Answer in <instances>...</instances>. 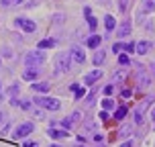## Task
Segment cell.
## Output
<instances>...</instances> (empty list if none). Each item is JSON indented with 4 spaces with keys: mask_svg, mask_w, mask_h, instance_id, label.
Segmentation results:
<instances>
[{
    "mask_svg": "<svg viewBox=\"0 0 155 147\" xmlns=\"http://www.w3.org/2000/svg\"><path fill=\"white\" fill-rule=\"evenodd\" d=\"M80 116H82V112H74V119H71V121L76 123V121H80Z\"/></svg>",
    "mask_w": 155,
    "mask_h": 147,
    "instance_id": "1f68e13d",
    "label": "cell"
},
{
    "mask_svg": "<svg viewBox=\"0 0 155 147\" xmlns=\"http://www.w3.org/2000/svg\"><path fill=\"white\" fill-rule=\"evenodd\" d=\"M70 62H71V55L68 51H63V53L55 55V72H68L70 70Z\"/></svg>",
    "mask_w": 155,
    "mask_h": 147,
    "instance_id": "6da1fadb",
    "label": "cell"
},
{
    "mask_svg": "<svg viewBox=\"0 0 155 147\" xmlns=\"http://www.w3.org/2000/svg\"><path fill=\"white\" fill-rule=\"evenodd\" d=\"M112 51L120 53V51H124V45H123V43H114V45H112Z\"/></svg>",
    "mask_w": 155,
    "mask_h": 147,
    "instance_id": "603a6c76",
    "label": "cell"
},
{
    "mask_svg": "<svg viewBox=\"0 0 155 147\" xmlns=\"http://www.w3.org/2000/svg\"><path fill=\"white\" fill-rule=\"evenodd\" d=\"M151 100H153V98H151V96H147V98H143V100L139 102V106L135 109V123H137V125L143 123V116H145V112H147Z\"/></svg>",
    "mask_w": 155,
    "mask_h": 147,
    "instance_id": "3957f363",
    "label": "cell"
},
{
    "mask_svg": "<svg viewBox=\"0 0 155 147\" xmlns=\"http://www.w3.org/2000/svg\"><path fill=\"white\" fill-rule=\"evenodd\" d=\"M127 2H129V0H120V4H118V6H120V10H124V8H127Z\"/></svg>",
    "mask_w": 155,
    "mask_h": 147,
    "instance_id": "d6a6232c",
    "label": "cell"
},
{
    "mask_svg": "<svg viewBox=\"0 0 155 147\" xmlns=\"http://www.w3.org/2000/svg\"><path fill=\"white\" fill-rule=\"evenodd\" d=\"M123 96H124V98H129V96H131V90H129V88H124V90H123Z\"/></svg>",
    "mask_w": 155,
    "mask_h": 147,
    "instance_id": "f546056e",
    "label": "cell"
},
{
    "mask_svg": "<svg viewBox=\"0 0 155 147\" xmlns=\"http://www.w3.org/2000/svg\"><path fill=\"white\" fill-rule=\"evenodd\" d=\"M71 125H74V121H71V119H65V121H63V127H65V129H70Z\"/></svg>",
    "mask_w": 155,
    "mask_h": 147,
    "instance_id": "83f0119b",
    "label": "cell"
},
{
    "mask_svg": "<svg viewBox=\"0 0 155 147\" xmlns=\"http://www.w3.org/2000/svg\"><path fill=\"white\" fill-rule=\"evenodd\" d=\"M151 119H153V123H155V109H153V115H151Z\"/></svg>",
    "mask_w": 155,
    "mask_h": 147,
    "instance_id": "b9f144b4",
    "label": "cell"
},
{
    "mask_svg": "<svg viewBox=\"0 0 155 147\" xmlns=\"http://www.w3.org/2000/svg\"><path fill=\"white\" fill-rule=\"evenodd\" d=\"M127 35H131V21H124L118 27V37H127Z\"/></svg>",
    "mask_w": 155,
    "mask_h": 147,
    "instance_id": "30bf717a",
    "label": "cell"
},
{
    "mask_svg": "<svg viewBox=\"0 0 155 147\" xmlns=\"http://www.w3.org/2000/svg\"><path fill=\"white\" fill-rule=\"evenodd\" d=\"M88 25H90V29H96V18H92V16H88Z\"/></svg>",
    "mask_w": 155,
    "mask_h": 147,
    "instance_id": "d4e9b609",
    "label": "cell"
},
{
    "mask_svg": "<svg viewBox=\"0 0 155 147\" xmlns=\"http://www.w3.org/2000/svg\"><path fill=\"white\" fill-rule=\"evenodd\" d=\"M100 41H102L100 35H92V37H88V47L90 49H96V47L100 45Z\"/></svg>",
    "mask_w": 155,
    "mask_h": 147,
    "instance_id": "5bb4252c",
    "label": "cell"
},
{
    "mask_svg": "<svg viewBox=\"0 0 155 147\" xmlns=\"http://www.w3.org/2000/svg\"><path fill=\"white\" fill-rule=\"evenodd\" d=\"M21 109H23V110H29V109H31V102H27V100L21 102Z\"/></svg>",
    "mask_w": 155,
    "mask_h": 147,
    "instance_id": "484cf974",
    "label": "cell"
},
{
    "mask_svg": "<svg viewBox=\"0 0 155 147\" xmlns=\"http://www.w3.org/2000/svg\"><path fill=\"white\" fill-rule=\"evenodd\" d=\"M133 145H135L133 141H127V143H123V145H120V147H133Z\"/></svg>",
    "mask_w": 155,
    "mask_h": 147,
    "instance_id": "d590c367",
    "label": "cell"
},
{
    "mask_svg": "<svg viewBox=\"0 0 155 147\" xmlns=\"http://www.w3.org/2000/svg\"><path fill=\"white\" fill-rule=\"evenodd\" d=\"M104 59H106L104 51H98V53L94 55V63H96V65H102V63H104Z\"/></svg>",
    "mask_w": 155,
    "mask_h": 147,
    "instance_id": "ac0fdd59",
    "label": "cell"
},
{
    "mask_svg": "<svg viewBox=\"0 0 155 147\" xmlns=\"http://www.w3.org/2000/svg\"><path fill=\"white\" fill-rule=\"evenodd\" d=\"M18 92V86H10V88H8V94H16Z\"/></svg>",
    "mask_w": 155,
    "mask_h": 147,
    "instance_id": "f1b7e54d",
    "label": "cell"
},
{
    "mask_svg": "<svg viewBox=\"0 0 155 147\" xmlns=\"http://www.w3.org/2000/svg\"><path fill=\"white\" fill-rule=\"evenodd\" d=\"M151 74L155 76V63H151Z\"/></svg>",
    "mask_w": 155,
    "mask_h": 147,
    "instance_id": "ab89813d",
    "label": "cell"
},
{
    "mask_svg": "<svg viewBox=\"0 0 155 147\" xmlns=\"http://www.w3.org/2000/svg\"><path fill=\"white\" fill-rule=\"evenodd\" d=\"M2 121H4V115H2V112H0V123H2Z\"/></svg>",
    "mask_w": 155,
    "mask_h": 147,
    "instance_id": "60d3db41",
    "label": "cell"
},
{
    "mask_svg": "<svg viewBox=\"0 0 155 147\" xmlns=\"http://www.w3.org/2000/svg\"><path fill=\"white\" fill-rule=\"evenodd\" d=\"M124 115H127V106H118L116 112H114V119H116V121H123Z\"/></svg>",
    "mask_w": 155,
    "mask_h": 147,
    "instance_id": "e0dca14e",
    "label": "cell"
},
{
    "mask_svg": "<svg viewBox=\"0 0 155 147\" xmlns=\"http://www.w3.org/2000/svg\"><path fill=\"white\" fill-rule=\"evenodd\" d=\"M2 4L6 6V4H12V0H2Z\"/></svg>",
    "mask_w": 155,
    "mask_h": 147,
    "instance_id": "74e56055",
    "label": "cell"
},
{
    "mask_svg": "<svg viewBox=\"0 0 155 147\" xmlns=\"http://www.w3.org/2000/svg\"><path fill=\"white\" fill-rule=\"evenodd\" d=\"M23 147H39V143H25Z\"/></svg>",
    "mask_w": 155,
    "mask_h": 147,
    "instance_id": "8d00e7d4",
    "label": "cell"
},
{
    "mask_svg": "<svg viewBox=\"0 0 155 147\" xmlns=\"http://www.w3.org/2000/svg\"><path fill=\"white\" fill-rule=\"evenodd\" d=\"M45 59V55L41 53V51H31V53L25 55V63L29 65V68H35V65H41Z\"/></svg>",
    "mask_w": 155,
    "mask_h": 147,
    "instance_id": "277c9868",
    "label": "cell"
},
{
    "mask_svg": "<svg viewBox=\"0 0 155 147\" xmlns=\"http://www.w3.org/2000/svg\"><path fill=\"white\" fill-rule=\"evenodd\" d=\"M84 94H86V90H84V88H78V90H76V100L84 98Z\"/></svg>",
    "mask_w": 155,
    "mask_h": 147,
    "instance_id": "cb8c5ba5",
    "label": "cell"
},
{
    "mask_svg": "<svg viewBox=\"0 0 155 147\" xmlns=\"http://www.w3.org/2000/svg\"><path fill=\"white\" fill-rule=\"evenodd\" d=\"M47 135L51 137V139H63V137H68V133L61 131V129H55V127H51L49 131H47Z\"/></svg>",
    "mask_w": 155,
    "mask_h": 147,
    "instance_id": "9c48e42d",
    "label": "cell"
},
{
    "mask_svg": "<svg viewBox=\"0 0 155 147\" xmlns=\"http://www.w3.org/2000/svg\"><path fill=\"white\" fill-rule=\"evenodd\" d=\"M102 78V70H94V72H90L88 76H86V84L90 86V84H94V82H98Z\"/></svg>",
    "mask_w": 155,
    "mask_h": 147,
    "instance_id": "ba28073f",
    "label": "cell"
},
{
    "mask_svg": "<svg viewBox=\"0 0 155 147\" xmlns=\"http://www.w3.org/2000/svg\"><path fill=\"white\" fill-rule=\"evenodd\" d=\"M33 90L35 92H49L51 90V84L49 82H37V84H33Z\"/></svg>",
    "mask_w": 155,
    "mask_h": 147,
    "instance_id": "8fae6325",
    "label": "cell"
},
{
    "mask_svg": "<svg viewBox=\"0 0 155 147\" xmlns=\"http://www.w3.org/2000/svg\"><path fill=\"white\" fill-rule=\"evenodd\" d=\"M137 80H139V86H141V88L149 86V76L145 74V72H139V74H137Z\"/></svg>",
    "mask_w": 155,
    "mask_h": 147,
    "instance_id": "9a60e30c",
    "label": "cell"
},
{
    "mask_svg": "<svg viewBox=\"0 0 155 147\" xmlns=\"http://www.w3.org/2000/svg\"><path fill=\"white\" fill-rule=\"evenodd\" d=\"M15 25L18 27V29H23V31H27V33H33L35 29H37V25L33 23V21H29V18H23V16H18L15 21Z\"/></svg>",
    "mask_w": 155,
    "mask_h": 147,
    "instance_id": "8992f818",
    "label": "cell"
},
{
    "mask_svg": "<svg viewBox=\"0 0 155 147\" xmlns=\"http://www.w3.org/2000/svg\"><path fill=\"white\" fill-rule=\"evenodd\" d=\"M100 119H102V121H106V119H108V112H106V110H102V112H100Z\"/></svg>",
    "mask_w": 155,
    "mask_h": 147,
    "instance_id": "4dcf8cb0",
    "label": "cell"
},
{
    "mask_svg": "<svg viewBox=\"0 0 155 147\" xmlns=\"http://www.w3.org/2000/svg\"><path fill=\"white\" fill-rule=\"evenodd\" d=\"M39 76V70L37 68H29V70L23 72V80H35Z\"/></svg>",
    "mask_w": 155,
    "mask_h": 147,
    "instance_id": "4fadbf2b",
    "label": "cell"
},
{
    "mask_svg": "<svg viewBox=\"0 0 155 147\" xmlns=\"http://www.w3.org/2000/svg\"><path fill=\"white\" fill-rule=\"evenodd\" d=\"M104 23H106V29H108V31H112V29H114L116 27V21H114V16H106V18H104Z\"/></svg>",
    "mask_w": 155,
    "mask_h": 147,
    "instance_id": "d6986e66",
    "label": "cell"
},
{
    "mask_svg": "<svg viewBox=\"0 0 155 147\" xmlns=\"http://www.w3.org/2000/svg\"><path fill=\"white\" fill-rule=\"evenodd\" d=\"M55 45V39H43V41H39V49H49V47Z\"/></svg>",
    "mask_w": 155,
    "mask_h": 147,
    "instance_id": "2e32d148",
    "label": "cell"
},
{
    "mask_svg": "<svg viewBox=\"0 0 155 147\" xmlns=\"http://www.w3.org/2000/svg\"><path fill=\"white\" fill-rule=\"evenodd\" d=\"M31 133H33V123H23V125H18V127L15 129L12 137H15V139H23V137L31 135Z\"/></svg>",
    "mask_w": 155,
    "mask_h": 147,
    "instance_id": "5b68a950",
    "label": "cell"
},
{
    "mask_svg": "<svg viewBox=\"0 0 155 147\" xmlns=\"http://www.w3.org/2000/svg\"><path fill=\"white\" fill-rule=\"evenodd\" d=\"M35 104L41 106V109H47V110H59V106H61L55 98H49V96H37Z\"/></svg>",
    "mask_w": 155,
    "mask_h": 147,
    "instance_id": "7a4b0ae2",
    "label": "cell"
},
{
    "mask_svg": "<svg viewBox=\"0 0 155 147\" xmlns=\"http://www.w3.org/2000/svg\"><path fill=\"white\" fill-rule=\"evenodd\" d=\"M131 125H123V127H120V131H118V135H120V137H129V135H131Z\"/></svg>",
    "mask_w": 155,
    "mask_h": 147,
    "instance_id": "ffe728a7",
    "label": "cell"
},
{
    "mask_svg": "<svg viewBox=\"0 0 155 147\" xmlns=\"http://www.w3.org/2000/svg\"><path fill=\"white\" fill-rule=\"evenodd\" d=\"M70 55L74 57V62H78V63H84V62H86V55H84V51H82V47H78V45H74V47H71Z\"/></svg>",
    "mask_w": 155,
    "mask_h": 147,
    "instance_id": "52a82bcc",
    "label": "cell"
},
{
    "mask_svg": "<svg viewBox=\"0 0 155 147\" xmlns=\"http://www.w3.org/2000/svg\"><path fill=\"white\" fill-rule=\"evenodd\" d=\"M118 63H120V65H129V63H131V59H129L127 55H120V53H118Z\"/></svg>",
    "mask_w": 155,
    "mask_h": 147,
    "instance_id": "7402d4cb",
    "label": "cell"
},
{
    "mask_svg": "<svg viewBox=\"0 0 155 147\" xmlns=\"http://www.w3.org/2000/svg\"><path fill=\"white\" fill-rule=\"evenodd\" d=\"M135 49H137V53L145 55L149 49H151V43H149V41H141V43H137V45H135Z\"/></svg>",
    "mask_w": 155,
    "mask_h": 147,
    "instance_id": "7c38bea8",
    "label": "cell"
},
{
    "mask_svg": "<svg viewBox=\"0 0 155 147\" xmlns=\"http://www.w3.org/2000/svg\"><path fill=\"white\" fill-rule=\"evenodd\" d=\"M25 0H12V4H23Z\"/></svg>",
    "mask_w": 155,
    "mask_h": 147,
    "instance_id": "f35d334b",
    "label": "cell"
},
{
    "mask_svg": "<svg viewBox=\"0 0 155 147\" xmlns=\"http://www.w3.org/2000/svg\"><path fill=\"white\" fill-rule=\"evenodd\" d=\"M49 147H61V145H57V143H53V145H49Z\"/></svg>",
    "mask_w": 155,
    "mask_h": 147,
    "instance_id": "7bdbcfd3",
    "label": "cell"
},
{
    "mask_svg": "<svg viewBox=\"0 0 155 147\" xmlns=\"http://www.w3.org/2000/svg\"><path fill=\"white\" fill-rule=\"evenodd\" d=\"M114 106V100H110V98H106V100H102V110H110Z\"/></svg>",
    "mask_w": 155,
    "mask_h": 147,
    "instance_id": "44dd1931",
    "label": "cell"
},
{
    "mask_svg": "<svg viewBox=\"0 0 155 147\" xmlns=\"http://www.w3.org/2000/svg\"><path fill=\"white\" fill-rule=\"evenodd\" d=\"M104 94H112V86H106L104 88Z\"/></svg>",
    "mask_w": 155,
    "mask_h": 147,
    "instance_id": "836d02e7",
    "label": "cell"
},
{
    "mask_svg": "<svg viewBox=\"0 0 155 147\" xmlns=\"http://www.w3.org/2000/svg\"><path fill=\"white\" fill-rule=\"evenodd\" d=\"M8 129H10V127H8V123H6V127H4V129H2V133H0V135H2V137H4V135H6V133H8Z\"/></svg>",
    "mask_w": 155,
    "mask_h": 147,
    "instance_id": "e575fe53",
    "label": "cell"
},
{
    "mask_svg": "<svg viewBox=\"0 0 155 147\" xmlns=\"http://www.w3.org/2000/svg\"><path fill=\"white\" fill-rule=\"evenodd\" d=\"M124 51H135V43H127L124 45Z\"/></svg>",
    "mask_w": 155,
    "mask_h": 147,
    "instance_id": "4316f807",
    "label": "cell"
}]
</instances>
